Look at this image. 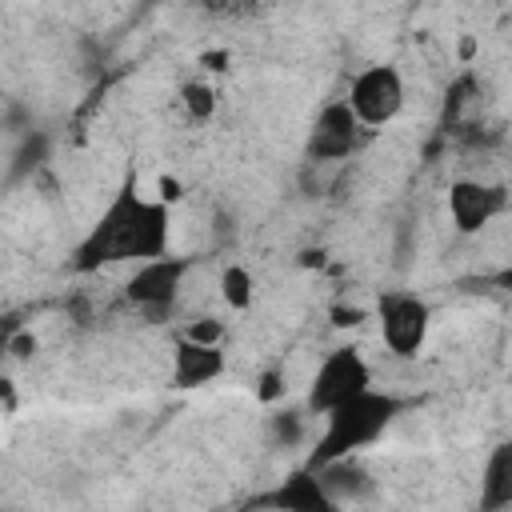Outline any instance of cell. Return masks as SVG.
Instances as JSON below:
<instances>
[{"label": "cell", "mask_w": 512, "mask_h": 512, "mask_svg": "<svg viewBox=\"0 0 512 512\" xmlns=\"http://www.w3.org/2000/svg\"><path fill=\"white\" fill-rule=\"evenodd\" d=\"M172 244V204L160 196H148L128 172L96 224L84 232V240L72 248V268L76 272H96L108 264H148L168 256Z\"/></svg>", "instance_id": "cell-1"}, {"label": "cell", "mask_w": 512, "mask_h": 512, "mask_svg": "<svg viewBox=\"0 0 512 512\" xmlns=\"http://www.w3.org/2000/svg\"><path fill=\"white\" fill-rule=\"evenodd\" d=\"M400 412H404V400L396 392H380V388L360 392L356 400H348V404H340V408H332L324 416V428L312 440V452H308L304 464L308 468H324V464L360 456L364 448H372L392 428V420Z\"/></svg>", "instance_id": "cell-2"}, {"label": "cell", "mask_w": 512, "mask_h": 512, "mask_svg": "<svg viewBox=\"0 0 512 512\" xmlns=\"http://www.w3.org/2000/svg\"><path fill=\"white\" fill-rule=\"evenodd\" d=\"M368 388H376L372 364L364 360V352L356 344H340L320 356V364L308 380V392H304V408H308V416H328L332 408L356 400Z\"/></svg>", "instance_id": "cell-3"}, {"label": "cell", "mask_w": 512, "mask_h": 512, "mask_svg": "<svg viewBox=\"0 0 512 512\" xmlns=\"http://www.w3.org/2000/svg\"><path fill=\"white\" fill-rule=\"evenodd\" d=\"M192 272V256H160L148 264H136L124 280V300L136 308L144 320H168L180 304L184 276Z\"/></svg>", "instance_id": "cell-4"}, {"label": "cell", "mask_w": 512, "mask_h": 512, "mask_svg": "<svg viewBox=\"0 0 512 512\" xmlns=\"http://www.w3.org/2000/svg\"><path fill=\"white\" fill-rule=\"evenodd\" d=\"M376 328H380V344L388 356L396 360H416L428 344L432 332V308L424 296L416 292H380L376 300Z\"/></svg>", "instance_id": "cell-5"}, {"label": "cell", "mask_w": 512, "mask_h": 512, "mask_svg": "<svg viewBox=\"0 0 512 512\" xmlns=\"http://www.w3.org/2000/svg\"><path fill=\"white\" fill-rule=\"evenodd\" d=\"M344 100H348L352 116L360 120V128L376 132V128H388L404 112L408 88H404V76L396 64H368L352 76Z\"/></svg>", "instance_id": "cell-6"}, {"label": "cell", "mask_w": 512, "mask_h": 512, "mask_svg": "<svg viewBox=\"0 0 512 512\" xmlns=\"http://www.w3.org/2000/svg\"><path fill=\"white\" fill-rule=\"evenodd\" d=\"M508 208H512V192L500 180L460 176L444 192V212H448V224H452L456 236H480Z\"/></svg>", "instance_id": "cell-7"}, {"label": "cell", "mask_w": 512, "mask_h": 512, "mask_svg": "<svg viewBox=\"0 0 512 512\" xmlns=\"http://www.w3.org/2000/svg\"><path fill=\"white\" fill-rule=\"evenodd\" d=\"M360 140H364V128L352 116L348 100H332L316 112V120L304 136V160L308 164H340L360 148Z\"/></svg>", "instance_id": "cell-8"}, {"label": "cell", "mask_w": 512, "mask_h": 512, "mask_svg": "<svg viewBox=\"0 0 512 512\" xmlns=\"http://www.w3.org/2000/svg\"><path fill=\"white\" fill-rule=\"evenodd\" d=\"M256 504L268 508V512H340L336 496L324 488L320 472L308 468V464L288 468V472L276 480V488H268Z\"/></svg>", "instance_id": "cell-9"}, {"label": "cell", "mask_w": 512, "mask_h": 512, "mask_svg": "<svg viewBox=\"0 0 512 512\" xmlns=\"http://www.w3.org/2000/svg\"><path fill=\"white\" fill-rule=\"evenodd\" d=\"M228 372V352L224 344H196L188 336H176L172 344V388L192 392V388H208L212 380H220Z\"/></svg>", "instance_id": "cell-10"}, {"label": "cell", "mask_w": 512, "mask_h": 512, "mask_svg": "<svg viewBox=\"0 0 512 512\" xmlns=\"http://www.w3.org/2000/svg\"><path fill=\"white\" fill-rule=\"evenodd\" d=\"M476 508L480 512H508L512 508V440H500L488 448V456L480 464Z\"/></svg>", "instance_id": "cell-11"}, {"label": "cell", "mask_w": 512, "mask_h": 512, "mask_svg": "<svg viewBox=\"0 0 512 512\" xmlns=\"http://www.w3.org/2000/svg\"><path fill=\"white\" fill-rule=\"evenodd\" d=\"M316 472H320L324 488L336 496V504H340V508H344V504H360V500H368V496L376 492L372 472H368L356 456L336 460V464H324V468H316Z\"/></svg>", "instance_id": "cell-12"}, {"label": "cell", "mask_w": 512, "mask_h": 512, "mask_svg": "<svg viewBox=\"0 0 512 512\" xmlns=\"http://www.w3.org/2000/svg\"><path fill=\"white\" fill-rule=\"evenodd\" d=\"M48 160V136L40 132V128H32L28 136H20L16 144H12V156H8V168H4V184L12 188V184H20L28 172H36L40 164Z\"/></svg>", "instance_id": "cell-13"}, {"label": "cell", "mask_w": 512, "mask_h": 512, "mask_svg": "<svg viewBox=\"0 0 512 512\" xmlns=\"http://www.w3.org/2000/svg\"><path fill=\"white\" fill-rule=\"evenodd\" d=\"M216 292H220L224 308H232V312H248V308L256 304V280H252V272H248L244 264H236V260L220 268Z\"/></svg>", "instance_id": "cell-14"}, {"label": "cell", "mask_w": 512, "mask_h": 512, "mask_svg": "<svg viewBox=\"0 0 512 512\" xmlns=\"http://www.w3.org/2000/svg\"><path fill=\"white\" fill-rule=\"evenodd\" d=\"M308 432V408H276L268 416V440L276 448H296Z\"/></svg>", "instance_id": "cell-15"}, {"label": "cell", "mask_w": 512, "mask_h": 512, "mask_svg": "<svg viewBox=\"0 0 512 512\" xmlns=\"http://www.w3.org/2000/svg\"><path fill=\"white\" fill-rule=\"evenodd\" d=\"M216 88L208 84V80H188V84H180V108H184V116L192 120V124H208L212 116H216Z\"/></svg>", "instance_id": "cell-16"}, {"label": "cell", "mask_w": 512, "mask_h": 512, "mask_svg": "<svg viewBox=\"0 0 512 512\" xmlns=\"http://www.w3.org/2000/svg\"><path fill=\"white\" fill-rule=\"evenodd\" d=\"M180 336H188V340H196V344H224L228 328H224V320H216V316H196L192 324H184Z\"/></svg>", "instance_id": "cell-17"}, {"label": "cell", "mask_w": 512, "mask_h": 512, "mask_svg": "<svg viewBox=\"0 0 512 512\" xmlns=\"http://www.w3.org/2000/svg\"><path fill=\"white\" fill-rule=\"evenodd\" d=\"M280 392H284V388H280V372H276V368H268V372L260 376L256 400H264V404H276V400H280Z\"/></svg>", "instance_id": "cell-18"}, {"label": "cell", "mask_w": 512, "mask_h": 512, "mask_svg": "<svg viewBox=\"0 0 512 512\" xmlns=\"http://www.w3.org/2000/svg\"><path fill=\"white\" fill-rule=\"evenodd\" d=\"M8 352H12V356H20V360H24V356H32V352H36V336H32V332L12 336V340H8Z\"/></svg>", "instance_id": "cell-19"}]
</instances>
